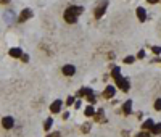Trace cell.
<instances>
[{
  "label": "cell",
  "mask_w": 161,
  "mask_h": 137,
  "mask_svg": "<svg viewBox=\"0 0 161 137\" xmlns=\"http://www.w3.org/2000/svg\"><path fill=\"white\" fill-rule=\"evenodd\" d=\"M84 11V8L82 7H76V5H73V7H68L66 10H65V21L66 23H70V24H73V23H76L77 21V16L80 15Z\"/></svg>",
  "instance_id": "obj_1"
},
{
  "label": "cell",
  "mask_w": 161,
  "mask_h": 137,
  "mask_svg": "<svg viewBox=\"0 0 161 137\" xmlns=\"http://www.w3.org/2000/svg\"><path fill=\"white\" fill-rule=\"evenodd\" d=\"M111 76H113L114 81H116V85H119V89H121V90H124V92H127L129 87H131V82H129V79H124L123 76H121V70H119L118 66H116V68H113Z\"/></svg>",
  "instance_id": "obj_2"
},
{
  "label": "cell",
  "mask_w": 161,
  "mask_h": 137,
  "mask_svg": "<svg viewBox=\"0 0 161 137\" xmlns=\"http://www.w3.org/2000/svg\"><path fill=\"white\" fill-rule=\"evenodd\" d=\"M106 5H108V2H106V0H105V2H102V3L98 5V7H97V8H95V13H94V15H95V18H97V20H100V18H102V16H103V15H105V10H106Z\"/></svg>",
  "instance_id": "obj_3"
},
{
  "label": "cell",
  "mask_w": 161,
  "mask_h": 137,
  "mask_svg": "<svg viewBox=\"0 0 161 137\" xmlns=\"http://www.w3.org/2000/svg\"><path fill=\"white\" fill-rule=\"evenodd\" d=\"M29 18H32V10L31 8H24L21 11V15H20V23H24Z\"/></svg>",
  "instance_id": "obj_4"
},
{
  "label": "cell",
  "mask_w": 161,
  "mask_h": 137,
  "mask_svg": "<svg viewBox=\"0 0 161 137\" xmlns=\"http://www.w3.org/2000/svg\"><path fill=\"white\" fill-rule=\"evenodd\" d=\"M2 126L5 128V129H11L15 126V119L11 118V116H5L3 119H2Z\"/></svg>",
  "instance_id": "obj_5"
},
{
  "label": "cell",
  "mask_w": 161,
  "mask_h": 137,
  "mask_svg": "<svg viewBox=\"0 0 161 137\" xmlns=\"http://www.w3.org/2000/svg\"><path fill=\"white\" fill-rule=\"evenodd\" d=\"M61 73L65 74V76H73V74L76 73V68H74L73 65H65L61 68Z\"/></svg>",
  "instance_id": "obj_6"
},
{
  "label": "cell",
  "mask_w": 161,
  "mask_h": 137,
  "mask_svg": "<svg viewBox=\"0 0 161 137\" xmlns=\"http://www.w3.org/2000/svg\"><path fill=\"white\" fill-rule=\"evenodd\" d=\"M61 105H63L61 100H55L53 103L50 105V111H52V113H58V111L61 110Z\"/></svg>",
  "instance_id": "obj_7"
},
{
  "label": "cell",
  "mask_w": 161,
  "mask_h": 137,
  "mask_svg": "<svg viewBox=\"0 0 161 137\" xmlns=\"http://www.w3.org/2000/svg\"><path fill=\"white\" fill-rule=\"evenodd\" d=\"M113 95H114V87L113 85H108V87L103 90V99H111Z\"/></svg>",
  "instance_id": "obj_8"
},
{
  "label": "cell",
  "mask_w": 161,
  "mask_h": 137,
  "mask_svg": "<svg viewBox=\"0 0 161 137\" xmlns=\"http://www.w3.org/2000/svg\"><path fill=\"white\" fill-rule=\"evenodd\" d=\"M137 18H139L140 21H145L147 20V11H145V8H142V7L137 8Z\"/></svg>",
  "instance_id": "obj_9"
},
{
  "label": "cell",
  "mask_w": 161,
  "mask_h": 137,
  "mask_svg": "<svg viewBox=\"0 0 161 137\" xmlns=\"http://www.w3.org/2000/svg\"><path fill=\"white\" fill-rule=\"evenodd\" d=\"M10 56H13V58H21V55H23V52H21V49H18V47H15V49H11L10 50Z\"/></svg>",
  "instance_id": "obj_10"
},
{
  "label": "cell",
  "mask_w": 161,
  "mask_h": 137,
  "mask_svg": "<svg viewBox=\"0 0 161 137\" xmlns=\"http://www.w3.org/2000/svg\"><path fill=\"white\" fill-rule=\"evenodd\" d=\"M13 20H15V11L13 10H7V11H5V21L11 23Z\"/></svg>",
  "instance_id": "obj_11"
},
{
  "label": "cell",
  "mask_w": 161,
  "mask_h": 137,
  "mask_svg": "<svg viewBox=\"0 0 161 137\" xmlns=\"http://www.w3.org/2000/svg\"><path fill=\"white\" fill-rule=\"evenodd\" d=\"M131 110H132V100H127V102L124 103V106H123L124 115H129V113H131Z\"/></svg>",
  "instance_id": "obj_12"
},
{
  "label": "cell",
  "mask_w": 161,
  "mask_h": 137,
  "mask_svg": "<svg viewBox=\"0 0 161 137\" xmlns=\"http://www.w3.org/2000/svg\"><path fill=\"white\" fill-rule=\"evenodd\" d=\"M152 134H155V135L161 134V123H158V124H153V126H152Z\"/></svg>",
  "instance_id": "obj_13"
},
{
  "label": "cell",
  "mask_w": 161,
  "mask_h": 137,
  "mask_svg": "<svg viewBox=\"0 0 161 137\" xmlns=\"http://www.w3.org/2000/svg\"><path fill=\"white\" fill-rule=\"evenodd\" d=\"M52 124H53V119H52V118H48V119H45V124H44V129H45V131H48V129L52 128Z\"/></svg>",
  "instance_id": "obj_14"
},
{
  "label": "cell",
  "mask_w": 161,
  "mask_h": 137,
  "mask_svg": "<svg viewBox=\"0 0 161 137\" xmlns=\"http://www.w3.org/2000/svg\"><path fill=\"white\" fill-rule=\"evenodd\" d=\"M84 113H85V116H94V115H95V110H94L92 106H87Z\"/></svg>",
  "instance_id": "obj_15"
},
{
  "label": "cell",
  "mask_w": 161,
  "mask_h": 137,
  "mask_svg": "<svg viewBox=\"0 0 161 137\" xmlns=\"http://www.w3.org/2000/svg\"><path fill=\"white\" fill-rule=\"evenodd\" d=\"M89 94H92V90H90V89H80V90H79V97H82V95H89Z\"/></svg>",
  "instance_id": "obj_16"
},
{
  "label": "cell",
  "mask_w": 161,
  "mask_h": 137,
  "mask_svg": "<svg viewBox=\"0 0 161 137\" xmlns=\"http://www.w3.org/2000/svg\"><path fill=\"white\" fill-rule=\"evenodd\" d=\"M152 126H153V121H152V119H147V121L143 123V128H145V129H152Z\"/></svg>",
  "instance_id": "obj_17"
},
{
  "label": "cell",
  "mask_w": 161,
  "mask_h": 137,
  "mask_svg": "<svg viewBox=\"0 0 161 137\" xmlns=\"http://www.w3.org/2000/svg\"><path fill=\"white\" fill-rule=\"evenodd\" d=\"M134 61H135V58H134V56H126V58H124V63H127V65H131V63H134Z\"/></svg>",
  "instance_id": "obj_18"
},
{
  "label": "cell",
  "mask_w": 161,
  "mask_h": 137,
  "mask_svg": "<svg viewBox=\"0 0 161 137\" xmlns=\"http://www.w3.org/2000/svg\"><path fill=\"white\" fill-rule=\"evenodd\" d=\"M155 110H161V99H156V100H155Z\"/></svg>",
  "instance_id": "obj_19"
},
{
  "label": "cell",
  "mask_w": 161,
  "mask_h": 137,
  "mask_svg": "<svg viewBox=\"0 0 161 137\" xmlns=\"http://www.w3.org/2000/svg\"><path fill=\"white\" fill-rule=\"evenodd\" d=\"M152 52H153V53H156V55H158V53H161V47L155 45V47H152Z\"/></svg>",
  "instance_id": "obj_20"
},
{
  "label": "cell",
  "mask_w": 161,
  "mask_h": 137,
  "mask_svg": "<svg viewBox=\"0 0 161 137\" xmlns=\"http://www.w3.org/2000/svg\"><path fill=\"white\" fill-rule=\"evenodd\" d=\"M21 61H24V63H26V61H29V55H27V53H23V55H21Z\"/></svg>",
  "instance_id": "obj_21"
},
{
  "label": "cell",
  "mask_w": 161,
  "mask_h": 137,
  "mask_svg": "<svg viewBox=\"0 0 161 137\" xmlns=\"http://www.w3.org/2000/svg\"><path fill=\"white\" fill-rule=\"evenodd\" d=\"M89 131H90V124L85 123L84 126H82V132H89Z\"/></svg>",
  "instance_id": "obj_22"
},
{
  "label": "cell",
  "mask_w": 161,
  "mask_h": 137,
  "mask_svg": "<svg viewBox=\"0 0 161 137\" xmlns=\"http://www.w3.org/2000/svg\"><path fill=\"white\" fill-rule=\"evenodd\" d=\"M74 103V97H68V100H66V105H73Z\"/></svg>",
  "instance_id": "obj_23"
},
{
  "label": "cell",
  "mask_w": 161,
  "mask_h": 137,
  "mask_svg": "<svg viewBox=\"0 0 161 137\" xmlns=\"http://www.w3.org/2000/svg\"><path fill=\"white\" fill-rule=\"evenodd\" d=\"M145 56V50H140L139 53H137V58H143Z\"/></svg>",
  "instance_id": "obj_24"
},
{
  "label": "cell",
  "mask_w": 161,
  "mask_h": 137,
  "mask_svg": "<svg viewBox=\"0 0 161 137\" xmlns=\"http://www.w3.org/2000/svg\"><path fill=\"white\" fill-rule=\"evenodd\" d=\"M137 137H150V134H148V132H140Z\"/></svg>",
  "instance_id": "obj_25"
},
{
  "label": "cell",
  "mask_w": 161,
  "mask_h": 137,
  "mask_svg": "<svg viewBox=\"0 0 161 137\" xmlns=\"http://www.w3.org/2000/svg\"><path fill=\"white\" fill-rule=\"evenodd\" d=\"M0 3H2V5H8L10 0H0Z\"/></svg>",
  "instance_id": "obj_26"
},
{
  "label": "cell",
  "mask_w": 161,
  "mask_h": 137,
  "mask_svg": "<svg viewBox=\"0 0 161 137\" xmlns=\"http://www.w3.org/2000/svg\"><path fill=\"white\" fill-rule=\"evenodd\" d=\"M147 2H148V3H158L159 0H147Z\"/></svg>",
  "instance_id": "obj_27"
},
{
  "label": "cell",
  "mask_w": 161,
  "mask_h": 137,
  "mask_svg": "<svg viewBox=\"0 0 161 137\" xmlns=\"http://www.w3.org/2000/svg\"><path fill=\"white\" fill-rule=\"evenodd\" d=\"M47 137H53V135H47Z\"/></svg>",
  "instance_id": "obj_28"
}]
</instances>
